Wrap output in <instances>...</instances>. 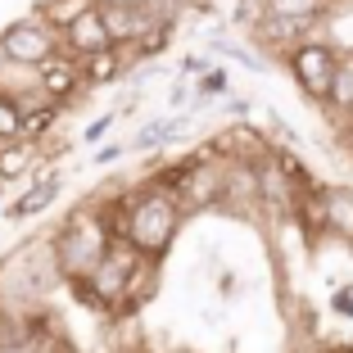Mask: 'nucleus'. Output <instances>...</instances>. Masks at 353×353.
I'll return each instance as SVG.
<instances>
[{"label":"nucleus","mask_w":353,"mask_h":353,"mask_svg":"<svg viewBox=\"0 0 353 353\" xmlns=\"http://www.w3.org/2000/svg\"><path fill=\"white\" fill-rule=\"evenodd\" d=\"M136 259H141V254H136L127 240H109V250L100 254L95 272L86 276V285H91V294H95V303H100L104 317H109V312H114V303L123 299V285H127V276H132Z\"/></svg>","instance_id":"423d86ee"},{"label":"nucleus","mask_w":353,"mask_h":353,"mask_svg":"<svg viewBox=\"0 0 353 353\" xmlns=\"http://www.w3.org/2000/svg\"><path fill=\"white\" fill-rule=\"evenodd\" d=\"M59 50L68 54V59H91V54H100V50H114V41H109V32H104V23H100V10H86L77 23H68V28L59 32Z\"/></svg>","instance_id":"9d476101"},{"label":"nucleus","mask_w":353,"mask_h":353,"mask_svg":"<svg viewBox=\"0 0 353 353\" xmlns=\"http://www.w3.org/2000/svg\"><path fill=\"white\" fill-rule=\"evenodd\" d=\"M272 168H276V172H281V181H285V186L294 190V199H299V195H308V190L317 186L312 168L303 163V159L294 154L290 145H272Z\"/></svg>","instance_id":"2eb2a0df"},{"label":"nucleus","mask_w":353,"mask_h":353,"mask_svg":"<svg viewBox=\"0 0 353 353\" xmlns=\"http://www.w3.org/2000/svg\"><path fill=\"white\" fill-rule=\"evenodd\" d=\"M181 227H186V213L176 208V199L168 195V190H154L150 181H136V186L123 190V227H118V236H123L141 259L163 263L168 254H172Z\"/></svg>","instance_id":"f257e3e1"},{"label":"nucleus","mask_w":353,"mask_h":353,"mask_svg":"<svg viewBox=\"0 0 353 353\" xmlns=\"http://www.w3.org/2000/svg\"><path fill=\"white\" fill-rule=\"evenodd\" d=\"M127 353H154V349H150V344H145V349H127Z\"/></svg>","instance_id":"cd10ccee"},{"label":"nucleus","mask_w":353,"mask_h":353,"mask_svg":"<svg viewBox=\"0 0 353 353\" xmlns=\"http://www.w3.org/2000/svg\"><path fill=\"white\" fill-rule=\"evenodd\" d=\"M5 331H10V308L0 303V353H5Z\"/></svg>","instance_id":"393cba45"},{"label":"nucleus","mask_w":353,"mask_h":353,"mask_svg":"<svg viewBox=\"0 0 353 353\" xmlns=\"http://www.w3.org/2000/svg\"><path fill=\"white\" fill-rule=\"evenodd\" d=\"M326 114H335L340 123H349V118H353V50H340V68H335Z\"/></svg>","instance_id":"dca6fc26"},{"label":"nucleus","mask_w":353,"mask_h":353,"mask_svg":"<svg viewBox=\"0 0 353 353\" xmlns=\"http://www.w3.org/2000/svg\"><path fill=\"white\" fill-rule=\"evenodd\" d=\"M208 68H213V54H208V50H190V54H181V77H190V82H195V77H204Z\"/></svg>","instance_id":"412c9836"},{"label":"nucleus","mask_w":353,"mask_h":353,"mask_svg":"<svg viewBox=\"0 0 353 353\" xmlns=\"http://www.w3.org/2000/svg\"><path fill=\"white\" fill-rule=\"evenodd\" d=\"M59 195H63V172L54 168V172H46V176H32L28 190H19L10 204L0 208V218L5 222H32V218H41V213H50V208L59 204Z\"/></svg>","instance_id":"6e6552de"},{"label":"nucleus","mask_w":353,"mask_h":353,"mask_svg":"<svg viewBox=\"0 0 353 353\" xmlns=\"http://www.w3.org/2000/svg\"><path fill=\"white\" fill-rule=\"evenodd\" d=\"M254 114V100H245V95H227V118L231 123H250Z\"/></svg>","instance_id":"b1692460"},{"label":"nucleus","mask_w":353,"mask_h":353,"mask_svg":"<svg viewBox=\"0 0 353 353\" xmlns=\"http://www.w3.org/2000/svg\"><path fill=\"white\" fill-rule=\"evenodd\" d=\"M32 86H37V95H41L46 104H54V109H73V104L86 95L82 68H77V59H68L63 50H54L50 59L32 73Z\"/></svg>","instance_id":"0eeeda50"},{"label":"nucleus","mask_w":353,"mask_h":353,"mask_svg":"<svg viewBox=\"0 0 353 353\" xmlns=\"http://www.w3.org/2000/svg\"><path fill=\"white\" fill-rule=\"evenodd\" d=\"M59 353H77V344H73V340H68V344H63V349H59Z\"/></svg>","instance_id":"bb28decb"},{"label":"nucleus","mask_w":353,"mask_h":353,"mask_svg":"<svg viewBox=\"0 0 353 353\" xmlns=\"http://www.w3.org/2000/svg\"><path fill=\"white\" fill-rule=\"evenodd\" d=\"M77 68H82V86L86 91H104V86H118L127 77V54L123 50H100L91 54V59H77Z\"/></svg>","instance_id":"f8f14e48"},{"label":"nucleus","mask_w":353,"mask_h":353,"mask_svg":"<svg viewBox=\"0 0 353 353\" xmlns=\"http://www.w3.org/2000/svg\"><path fill=\"white\" fill-rule=\"evenodd\" d=\"M190 104V77H176L172 86H168V114H181Z\"/></svg>","instance_id":"5701e85b"},{"label":"nucleus","mask_w":353,"mask_h":353,"mask_svg":"<svg viewBox=\"0 0 353 353\" xmlns=\"http://www.w3.org/2000/svg\"><path fill=\"white\" fill-rule=\"evenodd\" d=\"M41 163V150L32 145V141H10V145H0V190L14 186V181H32Z\"/></svg>","instance_id":"4468645a"},{"label":"nucleus","mask_w":353,"mask_h":353,"mask_svg":"<svg viewBox=\"0 0 353 353\" xmlns=\"http://www.w3.org/2000/svg\"><path fill=\"white\" fill-rule=\"evenodd\" d=\"M322 353H353V344H326Z\"/></svg>","instance_id":"a878e982"},{"label":"nucleus","mask_w":353,"mask_h":353,"mask_svg":"<svg viewBox=\"0 0 353 353\" xmlns=\"http://www.w3.org/2000/svg\"><path fill=\"white\" fill-rule=\"evenodd\" d=\"M123 154H127L123 141H100V145H95V154H91V168H114Z\"/></svg>","instance_id":"4be33fe9"},{"label":"nucleus","mask_w":353,"mask_h":353,"mask_svg":"<svg viewBox=\"0 0 353 353\" xmlns=\"http://www.w3.org/2000/svg\"><path fill=\"white\" fill-rule=\"evenodd\" d=\"M54 50H59V37H54L37 14H23V19H14V23L0 28V68L37 73Z\"/></svg>","instance_id":"20e7f679"},{"label":"nucleus","mask_w":353,"mask_h":353,"mask_svg":"<svg viewBox=\"0 0 353 353\" xmlns=\"http://www.w3.org/2000/svg\"><path fill=\"white\" fill-rule=\"evenodd\" d=\"M86 10H95V0H41L32 14H37V19H41L54 37H59V32L68 28V23H77Z\"/></svg>","instance_id":"f3484780"},{"label":"nucleus","mask_w":353,"mask_h":353,"mask_svg":"<svg viewBox=\"0 0 353 353\" xmlns=\"http://www.w3.org/2000/svg\"><path fill=\"white\" fill-rule=\"evenodd\" d=\"M340 0H259L263 19H285V23H308V28L322 32L335 19Z\"/></svg>","instance_id":"9b49d317"},{"label":"nucleus","mask_w":353,"mask_h":353,"mask_svg":"<svg viewBox=\"0 0 353 353\" xmlns=\"http://www.w3.org/2000/svg\"><path fill=\"white\" fill-rule=\"evenodd\" d=\"M109 218H104L100 199H82L77 208H68L59 218V227L46 236L50 245V259L54 272H59V285H73V281H86L100 263V254L109 250Z\"/></svg>","instance_id":"f03ea898"},{"label":"nucleus","mask_w":353,"mask_h":353,"mask_svg":"<svg viewBox=\"0 0 353 353\" xmlns=\"http://www.w3.org/2000/svg\"><path fill=\"white\" fill-rule=\"evenodd\" d=\"M326 240L353 250V186H326Z\"/></svg>","instance_id":"ddd939ff"},{"label":"nucleus","mask_w":353,"mask_h":353,"mask_svg":"<svg viewBox=\"0 0 353 353\" xmlns=\"http://www.w3.org/2000/svg\"><path fill=\"white\" fill-rule=\"evenodd\" d=\"M190 123H195V118H190L186 109H181V114L150 118V123H141V127H136V136L127 141V154H163V145H172L176 136H186Z\"/></svg>","instance_id":"1a4fd4ad"},{"label":"nucleus","mask_w":353,"mask_h":353,"mask_svg":"<svg viewBox=\"0 0 353 353\" xmlns=\"http://www.w3.org/2000/svg\"><path fill=\"white\" fill-rule=\"evenodd\" d=\"M95 10H100V23H104V32H109L114 50H132L154 23H168V19L154 14L150 0H95Z\"/></svg>","instance_id":"39448f33"},{"label":"nucleus","mask_w":353,"mask_h":353,"mask_svg":"<svg viewBox=\"0 0 353 353\" xmlns=\"http://www.w3.org/2000/svg\"><path fill=\"white\" fill-rule=\"evenodd\" d=\"M326 312H331V317H340V322H353V276H349V281H335V285H331Z\"/></svg>","instance_id":"6ab92c4d"},{"label":"nucleus","mask_w":353,"mask_h":353,"mask_svg":"<svg viewBox=\"0 0 353 353\" xmlns=\"http://www.w3.org/2000/svg\"><path fill=\"white\" fill-rule=\"evenodd\" d=\"M114 127H118V114H114V109H109V114L91 118V123L82 127V141H86V145H100V141H104V136H109V132H114Z\"/></svg>","instance_id":"aec40b11"},{"label":"nucleus","mask_w":353,"mask_h":353,"mask_svg":"<svg viewBox=\"0 0 353 353\" xmlns=\"http://www.w3.org/2000/svg\"><path fill=\"white\" fill-rule=\"evenodd\" d=\"M19 132H23V109H19V100L0 86V145L19 141Z\"/></svg>","instance_id":"a211bd4d"},{"label":"nucleus","mask_w":353,"mask_h":353,"mask_svg":"<svg viewBox=\"0 0 353 353\" xmlns=\"http://www.w3.org/2000/svg\"><path fill=\"white\" fill-rule=\"evenodd\" d=\"M285 73L294 77V86H299V95L308 104H317V109H326V100H331V82H335V68H340V46L326 37V32H317V37H308V41H299L290 54H285Z\"/></svg>","instance_id":"7ed1b4c3"}]
</instances>
